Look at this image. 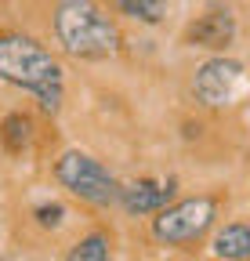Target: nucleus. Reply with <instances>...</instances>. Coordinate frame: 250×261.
I'll use <instances>...</instances> for the list:
<instances>
[{
	"mask_svg": "<svg viewBox=\"0 0 250 261\" xmlns=\"http://www.w3.org/2000/svg\"><path fill=\"white\" fill-rule=\"evenodd\" d=\"M113 4H116L123 15H131V18H142V22L156 25V22L167 15L171 0H113Z\"/></svg>",
	"mask_w": 250,
	"mask_h": 261,
	"instance_id": "1a4fd4ad",
	"label": "nucleus"
},
{
	"mask_svg": "<svg viewBox=\"0 0 250 261\" xmlns=\"http://www.w3.org/2000/svg\"><path fill=\"white\" fill-rule=\"evenodd\" d=\"M54 174H58V181L66 185L73 196H80V200H87V203L105 207V203H113L116 196H120L116 178L102 167V163H98L95 156L76 152V149H73V152H66V156L58 160Z\"/></svg>",
	"mask_w": 250,
	"mask_h": 261,
	"instance_id": "7ed1b4c3",
	"label": "nucleus"
},
{
	"mask_svg": "<svg viewBox=\"0 0 250 261\" xmlns=\"http://www.w3.org/2000/svg\"><path fill=\"white\" fill-rule=\"evenodd\" d=\"M214 254L221 261H246L250 257V225L232 221L214 236Z\"/></svg>",
	"mask_w": 250,
	"mask_h": 261,
	"instance_id": "6e6552de",
	"label": "nucleus"
},
{
	"mask_svg": "<svg viewBox=\"0 0 250 261\" xmlns=\"http://www.w3.org/2000/svg\"><path fill=\"white\" fill-rule=\"evenodd\" d=\"M66 261H109V240L102 232H91L69 250Z\"/></svg>",
	"mask_w": 250,
	"mask_h": 261,
	"instance_id": "9d476101",
	"label": "nucleus"
},
{
	"mask_svg": "<svg viewBox=\"0 0 250 261\" xmlns=\"http://www.w3.org/2000/svg\"><path fill=\"white\" fill-rule=\"evenodd\" d=\"M210 221H214V200L210 196H192V200L163 207L152 221V232L163 243H189L207 232Z\"/></svg>",
	"mask_w": 250,
	"mask_h": 261,
	"instance_id": "20e7f679",
	"label": "nucleus"
},
{
	"mask_svg": "<svg viewBox=\"0 0 250 261\" xmlns=\"http://www.w3.org/2000/svg\"><path fill=\"white\" fill-rule=\"evenodd\" d=\"M174 196V181H131L120 189V203L131 214H160L163 207H171Z\"/></svg>",
	"mask_w": 250,
	"mask_h": 261,
	"instance_id": "423d86ee",
	"label": "nucleus"
},
{
	"mask_svg": "<svg viewBox=\"0 0 250 261\" xmlns=\"http://www.w3.org/2000/svg\"><path fill=\"white\" fill-rule=\"evenodd\" d=\"M232 37H236V18L229 8H210L189 29V40L196 47H225V44H232Z\"/></svg>",
	"mask_w": 250,
	"mask_h": 261,
	"instance_id": "0eeeda50",
	"label": "nucleus"
},
{
	"mask_svg": "<svg viewBox=\"0 0 250 261\" xmlns=\"http://www.w3.org/2000/svg\"><path fill=\"white\" fill-rule=\"evenodd\" d=\"M0 80L33 91L47 113L62 106V65L29 37H0Z\"/></svg>",
	"mask_w": 250,
	"mask_h": 261,
	"instance_id": "f257e3e1",
	"label": "nucleus"
},
{
	"mask_svg": "<svg viewBox=\"0 0 250 261\" xmlns=\"http://www.w3.org/2000/svg\"><path fill=\"white\" fill-rule=\"evenodd\" d=\"M29 130H33V123H29V116H8L4 120V142H8V149H22L25 142H29Z\"/></svg>",
	"mask_w": 250,
	"mask_h": 261,
	"instance_id": "9b49d317",
	"label": "nucleus"
},
{
	"mask_svg": "<svg viewBox=\"0 0 250 261\" xmlns=\"http://www.w3.org/2000/svg\"><path fill=\"white\" fill-rule=\"evenodd\" d=\"M239 80H243V65L236 58H210L207 65H200L192 91L203 106H225V102H232Z\"/></svg>",
	"mask_w": 250,
	"mask_h": 261,
	"instance_id": "39448f33",
	"label": "nucleus"
},
{
	"mask_svg": "<svg viewBox=\"0 0 250 261\" xmlns=\"http://www.w3.org/2000/svg\"><path fill=\"white\" fill-rule=\"evenodd\" d=\"M37 218H40V225H58V221H62V207H58V203L40 207V211H37Z\"/></svg>",
	"mask_w": 250,
	"mask_h": 261,
	"instance_id": "f8f14e48",
	"label": "nucleus"
},
{
	"mask_svg": "<svg viewBox=\"0 0 250 261\" xmlns=\"http://www.w3.org/2000/svg\"><path fill=\"white\" fill-rule=\"evenodd\" d=\"M54 29L62 47L76 58H105L120 44L113 18L95 0H62L54 11Z\"/></svg>",
	"mask_w": 250,
	"mask_h": 261,
	"instance_id": "f03ea898",
	"label": "nucleus"
}]
</instances>
